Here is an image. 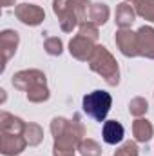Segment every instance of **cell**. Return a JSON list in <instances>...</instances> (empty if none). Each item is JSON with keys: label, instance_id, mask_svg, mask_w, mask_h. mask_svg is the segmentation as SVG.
I'll return each mask as SVG.
<instances>
[{"label": "cell", "instance_id": "7", "mask_svg": "<svg viewBox=\"0 0 154 156\" xmlns=\"http://www.w3.org/2000/svg\"><path fill=\"white\" fill-rule=\"evenodd\" d=\"M94 47L96 44L93 40L85 38L82 35H75L71 42H69V53L75 60H80V62H89V58L93 56L94 53Z\"/></svg>", "mask_w": 154, "mask_h": 156}, {"label": "cell", "instance_id": "19", "mask_svg": "<svg viewBox=\"0 0 154 156\" xmlns=\"http://www.w3.org/2000/svg\"><path fill=\"white\" fill-rule=\"evenodd\" d=\"M80 156H102V145L93 138H83L78 144Z\"/></svg>", "mask_w": 154, "mask_h": 156}, {"label": "cell", "instance_id": "17", "mask_svg": "<svg viewBox=\"0 0 154 156\" xmlns=\"http://www.w3.org/2000/svg\"><path fill=\"white\" fill-rule=\"evenodd\" d=\"M26 96H27V100H29L31 104H44V102H47V100L51 98V91H49L47 83H40V85L31 87V89L26 93Z\"/></svg>", "mask_w": 154, "mask_h": 156}, {"label": "cell", "instance_id": "13", "mask_svg": "<svg viewBox=\"0 0 154 156\" xmlns=\"http://www.w3.org/2000/svg\"><path fill=\"white\" fill-rule=\"evenodd\" d=\"M26 123L22 118L15 116L7 111L0 113V133H7V134H24Z\"/></svg>", "mask_w": 154, "mask_h": 156}, {"label": "cell", "instance_id": "24", "mask_svg": "<svg viewBox=\"0 0 154 156\" xmlns=\"http://www.w3.org/2000/svg\"><path fill=\"white\" fill-rule=\"evenodd\" d=\"M114 156H140L136 142H125L114 151Z\"/></svg>", "mask_w": 154, "mask_h": 156}, {"label": "cell", "instance_id": "18", "mask_svg": "<svg viewBox=\"0 0 154 156\" xmlns=\"http://www.w3.org/2000/svg\"><path fill=\"white\" fill-rule=\"evenodd\" d=\"M132 5H134L136 15L140 18H143L145 22L154 24V0H136Z\"/></svg>", "mask_w": 154, "mask_h": 156}, {"label": "cell", "instance_id": "2", "mask_svg": "<svg viewBox=\"0 0 154 156\" xmlns=\"http://www.w3.org/2000/svg\"><path fill=\"white\" fill-rule=\"evenodd\" d=\"M53 13L64 33H73L83 20H87V7L75 0H53Z\"/></svg>", "mask_w": 154, "mask_h": 156}, {"label": "cell", "instance_id": "12", "mask_svg": "<svg viewBox=\"0 0 154 156\" xmlns=\"http://www.w3.org/2000/svg\"><path fill=\"white\" fill-rule=\"evenodd\" d=\"M125 129L118 120H105L102 125V138L107 145H116L123 140Z\"/></svg>", "mask_w": 154, "mask_h": 156}, {"label": "cell", "instance_id": "11", "mask_svg": "<svg viewBox=\"0 0 154 156\" xmlns=\"http://www.w3.org/2000/svg\"><path fill=\"white\" fill-rule=\"evenodd\" d=\"M136 9L134 5H131L129 2H120L116 5L114 11V22L118 26V29H131V26L136 20Z\"/></svg>", "mask_w": 154, "mask_h": 156}, {"label": "cell", "instance_id": "8", "mask_svg": "<svg viewBox=\"0 0 154 156\" xmlns=\"http://www.w3.org/2000/svg\"><path fill=\"white\" fill-rule=\"evenodd\" d=\"M27 147L24 134H7L0 133V153L4 156H18Z\"/></svg>", "mask_w": 154, "mask_h": 156}, {"label": "cell", "instance_id": "27", "mask_svg": "<svg viewBox=\"0 0 154 156\" xmlns=\"http://www.w3.org/2000/svg\"><path fill=\"white\" fill-rule=\"evenodd\" d=\"M123 2H129V4H134L136 0H123Z\"/></svg>", "mask_w": 154, "mask_h": 156}, {"label": "cell", "instance_id": "21", "mask_svg": "<svg viewBox=\"0 0 154 156\" xmlns=\"http://www.w3.org/2000/svg\"><path fill=\"white\" fill-rule=\"evenodd\" d=\"M69 125H71V120H67V118H64V116H54L51 120V125H49L53 138H60L62 134H65L67 129H69Z\"/></svg>", "mask_w": 154, "mask_h": 156}, {"label": "cell", "instance_id": "4", "mask_svg": "<svg viewBox=\"0 0 154 156\" xmlns=\"http://www.w3.org/2000/svg\"><path fill=\"white\" fill-rule=\"evenodd\" d=\"M11 83L15 89L18 91H24L27 93L31 87L40 85V83H47V76L44 71L40 69H22V71H16L13 78H11Z\"/></svg>", "mask_w": 154, "mask_h": 156}, {"label": "cell", "instance_id": "3", "mask_svg": "<svg viewBox=\"0 0 154 156\" xmlns=\"http://www.w3.org/2000/svg\"><path fill=\"white\" fill-rule=\"evenodd\" d=\"M82 107H83V113L87 116H91L94 122H98V123H103L107 120V115H109L111 107H113V96L107 91L96 89V91L87 93L83 96Z\"/></svg>", "mask_w": 154, "mask_h": 156}, {"label": "cell", "instance_id": "26", "mask_svg": "<svg viewBox=\"0 0 154 156\" xmlns=\"http://www.w3.org/2000/svg\"><path fill=\"white\" fill-rule=\"evenodd\" d=\"M75 2H78L80 5H85V7H87V5H91V0H75Z\"/></svg>", "mask_w": 154, "mask_h": 156}, {"label": "cell", "instance_id": "14", "mask_svg": "<svg viewBox=\"0 0 154 156\" xmlns=\"http://www.w3.org/2000/svg\"><path fill=\"white\" fill-rule=\"evenodd\" d=\"M132 136L138 144H147L154 136V127L147 118H136L132 122Z\"/></svg>", "mask_w": 154, "mask_h": 156}, {"label": "cell", "instance_id": "16", "mask_svg": "<svg viewBox=\"0 0 154 156\" xmlns=\"http://www.w3.org/2000/svg\"><path fill=\"white\" fill-rule=\"evenodd\" d=\"M24 138L29 147H37L44 142V129L35 122H27L26 129H24Z\"/></svg>", "mask_w": 154, "mask_h": 156}, {"label": "cell", "instance_id": "9", "mask_svg": "<svg viewBox=\"0 0 154 156\" xmlns=\"http://www.w3.org/2000/svg\"><path fill=\"white\" fill-rule=\"evenodd\" d=\"M18 44H20V35L18 31L15 29H4L0 33V47H2V56H4V66H2V71L5 69V64L15 56L16 49H18Z\"/></svg>", "mask_w": 154, "mask_h": 156}, {"label": "cell", "instance_id": "25", "mask_svg": "<svg viewBox=\"0 0 154 156\" xmlns=\"http://www.w3.org/2000/svg\"><path fill=\"white\" fill-rule=\"evenodd\" d=\"M15 2L16 0H2V5L4 7H11V5H15Z\"/></svg>", "mask_w": 154, "mask_h": 156}, {"label": "cell", "instance_id": "10", "mask_svg": "<svg viewBox=\"0 0 154 156\" xmlns=\"http://www.w3.org/2000/svg\"><path fill=\"white\" fill-rule=\"evenodd\" d=\"M136 33H138L140 56L154 60V27L152 26H142Z\"/></svg>", "mask_w": 154, "mask_h": 156}, {"label": "cell", "instance_id": "20", "mask_svg": "<svg viewBox=\"0 0 154 156\" xmlns=\"http://www.w3.org/2000/svg\"><path fill=\"white\" fill-rule=\"evenodd\" d=\"M149 111V102L143 96H134L129 102V113L134 118H143Z\"/></svg>", "mask_w": 154, "mask_h": 156}, {"label": "cell", "instance_id": "5", "mask_svg": "<svg viewBox=\"0 0 154 156\" xmlns=\"http://www.w3.org/2000/svg\"><path fill=\"white\" fill-rule=\"evenodd\" d=\"M15 16H16L24 26L37 27V26H40V24L45 20V11H44L40 5H37V4L22 2V4L15 5Z\"/></svg>", "mask_w": 154, "mask_h": 156}, {"label": "cell", "instance_id": "15", "mask_svg": "<svg viewBox=\"0 0 154 156\" xmlns=\"http://www.w3.org/2000/svg\"><path fill=\"white\" fill-rule=\"evenodd\" d=\"M109 16H111V9L103 2H93L87 7V18H89V22H93L96 26H103L109 20Z\"/></svg>", "mask_w": 154, "mask_h": 156}, {"label": "cell", "instance_id": "22", "mask_svg": "<svg viewBox=\"0 0 154 156\" xmlns=\"http://www.w3.org/2000/svg\"><path fill=\"white\" fill-rule=\"evenodd\" d=\"M78 35H82V37H85V38L93 40L94 44H96L98 38H100L98 26H96V24H93V22H89V20H83V22L78 26Z\"/></svg>", "mask_w": 154, "mask_h": 156}, {"label": "cell", "instance_id": "1", "mask_svg": "<svg viewBox=\"0 0 154 156\" xmlns=\"http://www.w3.org/2000/svg\"><path fill=\"white\" fill-rule=\"evenodd\" d=\"M87 64H89V69L103 78L109 87H116L120 83V66L105 45L96 44L94 53Z\"/></svg>", "mask_w": 154, "mask_h": 156}, {"label": "cell", "instance_id": "23", "mask_svg": "<svg viewBox=\"0 0 154 156\" xmlns=\"http://www.w3.org/2000/svg\"><path fill=\"white\" fill-rule=\"evenodd\" d=\"M44 51L49 56H60L64 53V42L58 37H49L44 40Z\"/></svg>", "mask_w": 154, "mask_h": 156}, {"label": "cell", "instance_id": "6", "mask_svg": "<svg viewBox=\"0 0 154 156\" xmlns=\"http://www.w3.org/2000/svg\"><path fill=\"white\" fill-rule=\"evenodd\" d=\"M116 47L120 49V53L127 58H136L140 56V49H138V33L132 29H118L114 35Z\"/></svg>", "mask_w": 154, "mask_h": 156}]
</instances>
